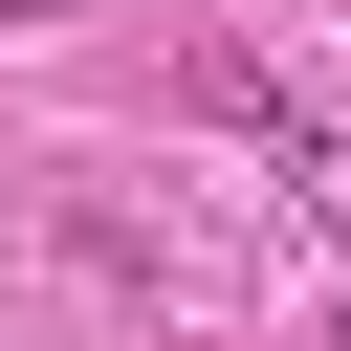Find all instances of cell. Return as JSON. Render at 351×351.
I'll list each match as a JSON object with an SVG mask.
<instances>
[{
  "label": "cell",
  "instance_id": "obj_1",
  "mask_svg": "<svg viewBox=\"0 0 351 351\" xmlns=\"http://www.w3.org/2000/svg\"><path fill=\"white\" fill-rule=\"evenodd\" d=\"M329 351H351V285H329Z\"/></svg>",
  "mask_w": 351,
  "mask_h": 351
},
{
  "label": "cell",
  "instance_id": "obj_2",
  "mask_svg": "<svg viewBox=\"0 0 351 351\" xmlns=\"http://www.w3.org/2000/svg\"><path fill=\"white\" fill-rule=\"evenodd\" d=\"M0 22H66V0H0Z\"/></svg>",
  "mask_w": 351,
  "mask_h": 351
}]
</instances>
